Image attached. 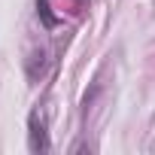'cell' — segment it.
Masks as SVG:
<instances>
[{
  "label": "cell",
  "mask_w": 155,
  "mask_h": 155,
  "mask_svg": "<svg viewBox=\"0 0 155 155\" xmlns=\"http://www.w3.org/2000/svg\"><path fill=\"white\" fill-rule=\"evenodd\" d=\"M31 149L34 152H40V149H49V137H46V125H43V119L34 113L31 116Z\"/></svg>",
  "instance_id": "6da1fadb"
}]
</instances>
